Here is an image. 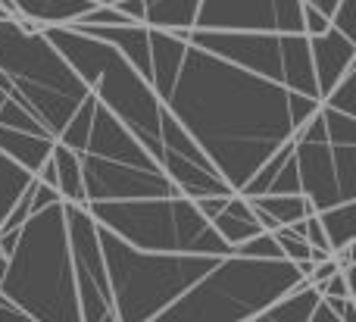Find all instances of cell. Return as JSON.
I'll use <instances>...</instances> for the list:
<instances>
[{
    "mask_svg": "<svg viewBox=\"0 0 356 322\" xmlns=\"http://www.w3.org/2000/svg\"><path fill=\"white\" fill-rule=\"evenodd\" d=\"M169 113L238 191L284 141L294 138L288 88L188 44L166 97Z\"/></svg>",
    "mask_w": 356,
    "mask_h": 322,
    "instance_id": "6da1fadb",
    "label": "cell"
},
{
    "mask_svg": "<svg viewBox=\"0 0 356 322\" xmlns=\"http://www.w3.org/2000/svg\"><path fill=\"white\" fill-rule=\"evenodd\" d=\"M0 298L35 322H81L63 204L44 207L19 225Z\"/></svg>",
    "mask_w": 356,
    "mask_h": 322,
    "instance_id": "7a4b0ae2",
    "label": "cell"
},
{
    "mask_svg": "<svg viewBox=\"0 0 356 322\" xmlns=\"http://www.w3.org/2000/svg\"><path fill=\"white\" fill-rule=\"evenodd\" d=\"M41 31L63 54V60L72 66V72L88 85L94 100L106 106L156 160L163 100L154 91V85L113 44L100 41L75 25H47Z\"/></svg>",
    "mask_w": 356,
    "mask_h": 322,
    "instance_id": "3957f363",
    "label": "cell"
},
{
    "mask_svg": "<svg viewBox=\"0 0 356 322\" xmlns=\"http://www.w3.org/2000/svg\"><path fill=\"white\" fill-rule=\"evenodd\" d=\"M300 279V269L291 260L219 257L150 322H247L294 291Z\"/></svg>",
    "mask_w": 356,
    "mask_h": 322,
    "instance_id": "277c9868",
    "label": "cell"
},
{
    "mask_svg": "<svg viewBox=\"0 0 356 322\" xmlns=\"http://www.w3.org/2000/svg\"><path fill=\"white\" fill-rule=\"evenodd\" d=\"M0 72L10 81V97L19 100L54 138L88 97V85L72 72L47 35L13 16H0Z\"/></svg>",
    "mask_w": 356,
    "mask_h": 322,
    "instance_id": "5b68a950",
    "label": "cell"
},
{
    "mask_svg": "<svg viewBox=\"0 0 356 322\" xmlns=\"http://www.w3.org/2000/svg\"><path fill=\"white\" fill-rule=\"evenodd\" d=\"M97 241L106 263V279H110L113 313L119 322H150L219 260V257L200 254L138 250L100 225Z\"/></svg>",
    "mask_w": 356,
    "mask_h": 322,
    "instance_id": "8992f818",
    "label": "cell"
},
{
    "mask_svg": "<svg viewBox=\"0 0 356 322\" xmlns=\"http://www.w3.org/2000/svg\"><path fill=\"white\" fill-rule=\"evenodd\" d=\"M85 207L100 229L113 232L138 250L232 257V248L219 238L213 223L184 194L141 200H94Z\"/></svg>",
    "mask_w": 356,
    "mask_h": 322,
    "instance_id": "52a82bcc",
    "label": "cell"
},
{
    "mask_svg": "<svg viewBox=\"0 0 356 322\" xmlns=\"http://www.w3.org/2000/svg\"><path fill=\"white\" fill-rule=\"evenodd\" d=\"M63 210H66L69 257H72V279H75V294H79L81 322H100L113 313V294L97 241V223L88 213V207L63 204Z\"/></svg>",
    "mask_w": 356,
    "mask_h": 322,
    "instance_id": "ba28073f",
    "label": "cell"
},
{
    "mask_svg": "<svg viewBox=\"0 0 356 322\" xmlns=\"http://www.w3.org/2000/svg\"><path fill=\"white\" fill-rule=\"evenodd\" d=\"M200 31H303V0H200Z\"/></svg>",
    "mask_w": 356,
    "mask_h": 322,
    "instance_id": "9c48e42d",
    "label": "cell"
},
{
    "mask_svg": "<svg viewBox=\"0 0 356 322\" xmlns=\"http://www.w3.org/2000/svg\"><path fill=\"white\" fill-rule=\"evenodd\" d=\"M81 182H85V204L178 194L160 166H131V163L104 160L94 154H81Z\"/></svg>",
    "mask_w": 356,
    "mask_h": 322,
    "instance_id": "30bf717a",
    "label": "cell"
},
{
    "mask_svg": "<svg viewBox=\"0 0 356 322\" xmlns=\"http://www.w3.org/2000/svg\"><path fill=\"white\" fill-rule=\"evenodd\" d=\"M188 44L203 47L253 75L282 85V44L275 31H188Z\"/></svg>",
    "mask_w": 356,
    "mask_h": 322,
    "instance_id": "8fae6325",
    "label": "cell"
},
{
    "mask_svg": "<svg viewBox=\"0 0 356 322\" xmlns=\"http://www.w3.org/2000/svg\"><path fill=\"white\" fill-rule=\"evenodd\" d=\"M294 163H297V175H300V194L309 200V207L316 213L341 204L338 179H334V166H332V144L297 138Z\"/></svg>",
    "mask_w": 356,
    "mask_h": 322,
    "instance_id": "7c38bea8",
    "label": "cell"
},
{
    "mask_svg": "<svg viewBox=\"0 0 356 322\" xmlns=\"http://www.w3.org/2000/svg\"><path fill=\"white\" fill-rule=\"evenodd\" d=\"M85 154L104 156V160H119L131 163V166H156V160L144 150V144L113 116L106 106L94 104V119H91V135H88Z\"/></svg>",
    "mask_w": 356,
    "mask_h": 322,
    "instance_id": "4fadbf2b",
    "label": "cell"
},
{
    "mask_svg": "<svg viewBox=\"0 0 356 322\" xmlns=\"http://www.w3.org/2000/svg\"><path fill=\"white\" fill-rule=\"evenodd\" d=\"M309 56H313L316 88H319V104L347 69L356 66V41L341 35L338 29H325L322 35L309 38Z\"/></svg>",
    "mask_w": 356,
    "mask_h": 322,
    "instance_id": "5bb4252c",
    "label": "cell"
},
{
    "mask_svg": "<svg viewBox=\"0 0 356 322\" xmlns=\"http://www.w3.org/2000/svg\"><path fill=\"white\" fill-rule=\"evenodd\" d=\"M184 50H188V38L172 35V31L150 29V85L166 104L169 91H172L178 69H181Z\"/></svg>",
    "mask_w": 356,
    "mask_h": 322,
    "instance_id": "9a60e30c",
    "label": "cell"
},
{
    "mask_svg": "<svg viewBox=\"0 0 356 322\" xmlns=\"http://www.w3.org/2000/svg\"><path fill=\"white\" fill-rule=\"evenodd\" d=\"M278 44H282V85L288 91H300L319 100L313 56H309V38L303 31H288V35H278Z\"/></svg>",
    "mask_w": 356,
    "mask_h": 322,
    "instance_id": "2e32d148",
    "label": "cell"
},
{
    "mask_svg": "<svg viewBox=\"0 0 356 322\" xmlns=\"http://www.w3.org/2000/svg\"><path fill=\"white\" fill-rule=\"evenodd\" d=\"M94 6V0H10L13 19L47 29V25H72Z\"/></svg>",
    "mask_w": 356,
    "mask_h": 322,
    "instance_id": "e0dca14e",
    "label": "cell"
},
{
    "mask_svg": "<svg viewBox=\"0 0 356 322\" xmlns=\"http://www.w3.org/2000/svg\"><path fill=\"white\" fill-rule=\"evenodd\" d=\"M56 138L50 135H35V131H19V129H6L0 125V150L10 160H16L19 166H25L31 175L41 169V163L50 156Z\"/></svg>",
    "mask_w": 356,
    "mask_h": 322,
    "instance_id": "ac0fdd59",
    "label": "cell"
},
{
    "mask_svg": "<svg viewBox=\"0 0 356 322\" xmlns=\"http://www.w3.org/2000/svg\"><path fill=\"white\" fill-rule=\"evenodd\" d=\"M200 0H144V25L188 38L197 22Z\"/></svg>",
    "mask_w": 356,
    "mask_h": 322,
    "instance_id": "d6986e66",
    "label": "cell"
},
{
    "mask_svg": "<svg viewBox=\"0 0 356 322\" xmlns=\"http://www.w3.org/2000/svg\"><path fill=\"white\" fill-rule=\"evenodd\" d=\"M316 304H319V291L307 279H300L294 291L278 298L275 304H269L266 310H259L257 316H250L247 322H307Z\"/></svg>",
    "mask_w": 356,
    "mask_h": 322,
    "instance_id": "ffe728a7",
    "label": "cell"
},
{
    "mask_svg": "<svg viewBox=\"0 0 356 322\" xmlns=\"http://www.w3.org/2000/svg\"><path fill=\"white\" fill-rule=\"evenodd\" d=\"M50 160H54L56 191H60V200H63V204H79V207H85V182H81V154H79V150H69L66 144L54 141Z\"/></svg>",
    "mask_w": 356,
    "mask_h": 322,
    "instance_id": "44dd1931",
    "label": "cell"
},
{
    "mask_svg": "<svg viewBox=\"0 0 356 322\" xmlns=\"http://www.w3.org/2000/svg\"><path fill=\"white\" fill-rule=\"evenodd\" d=\"M316 216H319L322 232L332 244V254L356 241V200H341L328 210H319Z\"/></svg>",
    "mask_w": 356,
    "mask_h": 322,
    "instance_id": "7402d4cb",
    "label": "cell"
},
{
    "mask_svg": "<svg viewBox=\"0 0 356 322\" xmlns=\"http://www.w3.org/2000/svg\"><path fill=\"white\" fill-rule=\"evenodd\" d=\"M31 179H35V175H31L29 169L19 166L16 160H10V156L0 150V225H3V219L10 216V210L16 207V200L22 198V191L31 185Z\"/></svg>",
    "mask_w": 356,
    "mask_h": 322,
    "instance_id": "603a6c76",
    "label": "cell"
},
{
    "mask_svg": "<svg viewBox=\"0 0 356 322\" xmlns=\"http://www.w3.org/2000/svg\"><path fill=\"white\" fill-rule=\"evenodd\" d=\"M250 200L263 213H269L278 225H294V223H300L303 216L316 213L303 194H259V198H250Z\"/></svg>",
    "mask_w": 356,
    "mask_h": 322,
    "instance_id": "cb8c5ba5",
    "label": "cell"
},
{
    "mask_svg": "<svg viewBox=\"0 0 356 322\" xmlns=\"http://www.w3.org/2000/svg\"><path fill=\"white\" fill-rule=\"evenodd\" d=\"M94 94L88 91V97L81 100L79 106H75V113L69 116V122L60 129V135H56V141L66 144L69 150H79V154H85V144H88V135H91V119H94Z\"/></svg>",
    "mask_w": 356,
    "mask_h": 322,
    "instance_id": "d4e9b609",
    "label": "cell"
},
{
    "mask_svg": "<svg viewBox=\"0 0 356 322\" xmlns=\"http://www.w3.org/2000/svg\"><path fill=\"white\" fill-rule=\"evenodd\" d=\"M332 166L341 200H356V144H332Z\"/></svg>",
    "mask_w": 356,
    "mask_h": 322,
    "instance_id": "484cf974",
    "label": "cell"
},
{
    "mask_svg": "<svg viewBox=\"0 0 356 322\" xmlns=\"http://www.w3.org/2000/svg\"><path fill=\"white\" fill-rule=\"evenodd\" d=\"M319 116H322V125H325L328 144H356V116L332 110L325 104H319Z\"/></svg>",
    "mask_w": 356,
    "mask_h": 322,
    "instance_id": "4316f807",
    "label": "cell"
},
{
    "mask_svg": "<svg viewBox=\"0 0 356 322\" xmlns=\"http://www.w3.org/2000/svg\"><path fill=\"white\" fill-rule=\"evenodd\" d=\"M213 229L219 232V238L228 244V248H234V244H241V241H247V238H253V235H259V232H263V229H259V223L232 216V213H225V210L213 219Z\"/></svg>",
    "mask_w": 356,
    "mask_h": 322,
    "instance_id": "83f0119b",
    "label": "cell"
},
{
    "mask_svg": "<svg viewBox=\"0 0 356 322\" xmlns=\"http://www.w3.org/2000/svg\"><path fill=\"white\" fill-rule=\"evenodd\" d=\"M232 254L250 257V260H284L282 248H278V241H275V235H272V232H259V235H253V238H247V241L234 244Z\"/></svg>",
    "mask_w": 356,
    "mask_h": 322,
    "instance_id": "f1b7e54d",
    "label": "cell"
},
{
    "mask_svg": "<svg viewBox=\"0 0 356 322\" xmlns=\"http://www.w3.org/2000/svg\"><path fill=\"white\" fill-rule=\"evenodd\" d=\"M0 125H6V129H19V131H35V135H50L47 129H44L41 122H38L35 116H31L29 110H25L19 100L6 97L3 106H0ZM54 138V135H50Z\"/></svg>",
    "mask_w": 356,
    "mask_h": 322,
    "instance_id": "f546056e",
    "label": "cell"
},
{
    "mask_svg": "<svg viewBox=\"0 0 356 322\" xmlns=\"http://www.w3.org/2000/svg\"><path fill=\"white\" fill-rule=\"evenodd\" d=\"M322 104L332 106V110H341V113H350L356 116V66L347 69L344 75L338 79V85L322 97Z\"/></svg>",
    "mask_w": 356,
    "mask_h": 322,
    "instance_id": "4dcf8cb0",
    "label": "cell"
},
{
    "mask_svg": "<svg viewBox=\"0 0 356 322\" xmlns=\"http://www.w3.org/2000/svg\"><path fill=\"white\" fill-rule=\"evenodd\" d=\"M275 241H278V248H282V257L284 260H291V263H300V260H309V254H313V248H309L307 241H303L300 235H297L291 225H278L275 232Z\"/></svg>",
    "mask_w": 356,
    "mask_h": 322,
    "instance_id": "1f68e13d",
    "label": "cell"
},
{
    "mask_svg": "<svg viewBox=\"0 0 356 322\" xmlns=\"http://www.w3.org/2000/svg\"><path fill=\"white\" fill-rule=\"evenodd\" d=\"M291 229H294L297 235H300L303 241H307L313 250H325V254H332V244H328V238H325V232H322L319 216H316V213H309V216H303L300 223H294V225H291Z\"/></svg>",
    "mask_w": 356,
    "mask_h": 322,
    "instance_id": "d6a6232c",
    "label": "cell"
},
{
    "mask_svg": "<svg viewBox=\"0 0 356 322\" xmlns=\"http://www.w3.org/2000/svg\"><path fill=\"white\" fill-rule=\"evenodd\" d=\"M266 194H300V175H297L294 154L282 163V169L275 172V179H272V185Z\"/></svg>",
    "mask_w": 356,
    "mask_h": 322,
    "instance_id": "836d02e7",
    "label": "cell"
},
{
    "mask_svg": "<svg viewBox=\"0 0 356 322\" xmlns=\"http://www.w3.org/2000/svg\"><path fill=\"white\" fill-rule=\"evenodd\" d=\"M319 110V100L309 97V94H300V91H288V116H291V125H294V131L300 129L303 122H307L313 113Z\"/></svg>",
    "mask_w": 356,
    "mask_h": 322,
    "instance_id": "e575fe53",
    "label": "cell"
},
{
    "mask_svg": "<svg viewBox=\"0 0 356 322\" xmlns=\"http://www.w3.org/2000/svg\"><path fill=\"white\" fill-rule=\"evenodd\" d=\"M356 273L353 266L350 269H338V273L332 275V279L325 282V285L319 288V298H356Z\"/></svg>",
    "mask_w": 356,
    "mask_h": 322,
    "instance_id": "d590c367",
    "label": "cell"
},
{
    "mask_svg": "<svg viewBox=\"0 0 356 322\" xmlns=\"http://www.w3.org/2000/svg\"><path fill=\"white\" fill-rule=\"evenodd\" d=\"M353 16H356V0H341V3L334 6V13H332V29H338L341 35H347V38H353L356 41Z\"/></svg>",
    "mask_w": 356,
    "mask_h": 322,
    "instance_id": "8d00e7d4",
    "label": "cell"
},
{
    "mask_svg": "<svg viewBox=\"0 0 356 322\" xmlns=\"http://www.w3.org/2000/svg\"><path fill=\"white\" fill-rule=\"evenodd\" d=\"M325 29H332V19H328L325 13H319L316 6L303 3V35L313 38V35H322Z\"/></svg>",
    "mask_w": 356,
    "mask_h": 322,
    "instance_id": "74e56055",
    "label": "cell"
},
{
    "mask_svg": "<svg viewBox=\"0 0 356 322\" xmlns=\"http://www.w3.org/2000/svg\"><path fill=\"white\" fill-rule=\"evenodd\" d=\"M338 269H341V266H338V260H334V254H332V257H325V260H316V263H313V269H309V275H307V282L316 288V291H319V288L325 285V282L332 279L334 273H338Z\"/></svg>",
    "mask_w": 356,
    "mask_h": 322,
    "instance_id": "f35d334b",
    "label": "cell"
},
{
    "mask_svg": "<svg viewBox=\"0 0 356 322\" xmlns=\"http://www.w3.org/2000/svg\"><path fill=\"white\" fill-rule=\"evenodd\" d=\"M232 194H234V191H232ZM232 194H207V198H197L194 204H197V210H200L203 216L213 223V219L219 216L222 210H225V204H228V198H232Z\"/></svg>",
    "mask_w": 356,
    "mask_h": 322,
    "instance_id": "ab89813d",
    "label": "cell"
},
{
    "mask_svg": "<svg viewBox=\"0 0 356 322\" xmlns=\"http://www.w3.org/2000/svg\"><path fill=\"white\" fill-rule=\"evenodd\" d=\"M116 6L122 16H129L131 22H141L144 25V0H116Z\"/></svg>",
    "mask_w": 356,
    "mask_h": 322,
    "instance_id": "60d3db41",
    "label": "cell"
},
{
    "mask_svg": "<svg viewBox=\"0 0 356 322\" xmlns=\"http://www.w3.org/2000/svg\"><path fill=\"white\" fill-rule=\"evenodd\" d=\"M307 322H344V319H341L338 313H334L332 307H328L325 300L319 298V304L313 307V313H309V319H307Z\"/></svg>",
    "mask_w": 356,
    "mask_h": 322,
    "instance_id": "b9f144b4",
    "label": "cell"
},
{
    "mask_svg": "<svg viewBox=\"0 0 356 322\" xmlns=\"http://www.w3.org/2000/svg\"><path fill=\"white\" fill-rule=\"evenodd\" d=\"M0 322H35L31 316H25L22 310H16V307L10 304V300L0 298Z\"/></svg>",
    "mask_w": 356,
    "mask_h": 322,
    "instance_id": "7bdbcfd3",
    "label": "cell"
},
{
    "mask_svg": "<svg viewBox=\"0 0 356 322\" xmlns=\"http://www.w3.org/2000/svg\"><path fill=\"white\" fill-rule=\"evenodd\" d=\"M303 3H309V6H316L319 13H325L328 19H332V13H334V6L341 3V0H303Z\"/></svg>",
    "mask_w": 356,
    "mask_h": 322,
    "instance_id": "ee69618b",
    "label": "cell"
},
{
    "mask_svg": "<svg viewBox=\"0 0 356 322\" xmlns=\"http://www.w3.org/2000/svg\"><path fill=\"white\" fill-rule=\"evenodd\" d=\"M10 97V81L3 79V72H0V106H3V100Z\"/></svg>",
    "mask_w": 356,
    "mask_h": 322,
    "instance_id": "f6af8a7d",
    "label": "cell"
},
{
    "mask_svg": "<svg viewBox=\"0 0 356 322\" xmlns=\"http://www.w3.org/2000/svg\"><path fill=\"white\" fill-rule=\"evenodd\" d=\"M6 266H10V257L0 254V285H3V279H6Z\"/></svg>",
    "mask_w": 356,
    "mask_h": 322,
    "instance_id": "bcb514c9",
    "label": "cell"
},
{
    "mask_svg": "<svg viewBox=\"0 0 356 322\" xmlns=\"http://www.w3.org/2000/svg\"><path fill=\"white\" fill-rule=\"evenodd\" d=\"M100 322H119V319H116V313H110V316H104Z\"/></svg>",
    "mask_w": 356,
    "mask_h": 322,
    "instance_id": "7dc6e473",
    "label": "cell"
},
{
    "mask_svg": "<svg viewBox=\"0 0 356 322\" xmlns=\"http://www.w3.org/2000/svg\"><path fill=\"white\" fill-rule=\"evenodd\" d=\"M94 3H116V0H94Z\"/></svg>",
    "mask_w": 356,
    "mask_h": 322,
    "instance_id": "c3c4849f",
    "label": "cell"
},
{
    "mask_svg": "<svg viewBox=\"0 0 356 322\" xmlns=\"http://www.w3.org/2000/svg\"><path fill=\"white\" fill-rule=\"evenodd\" d=\"M0 16H6V13H3V10H0Z\"/></svg>",
    "mask_w": 356,
    "mask_h": 322,
    "instance_id": "681fc988",
    "label": "cell"
},
{
    "mask_svg": "<svg viewBox=\"0 0 356 322\" xmlns=\"http://www.w3.org/2000/svg\"><path fill=\"white\" fill-rule=\"evenodd\" d=\"M3 13H6V10H3Z\"/></svg>",
    "mask_w": 356,
    "mask_h": 322,
    "instance_id": "f907efd6",
    "label": "cell"
}]
</instances>
